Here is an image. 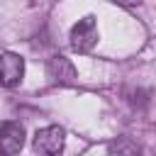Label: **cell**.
<instances>
[{
    "instance_id": "6da1fadb",
    "label": "cell",
    "mask_w": 156,
    "mask_h": 156,
    "mask_svg": "<svg viewBox=\"0 0 156 156\" xmlns=\"http://www.w3.org/2000/svg\"><path fill=\"white\" fill-rule=\"evenodd\" d=\"M95 44H98V22H95L93 15H88V17L78 20L73 24V29H71V46H73V51L85 54Z\"/></svg>"
},
{
    "instance_id": "7a4b0ae2",
    "label": "cell",
    "mask_w": 156,
    "mask_h": 156,
    "mask_svg": "<svg viewBox=\"0 0 156 156\" xmlns=\"http://www.w3.org/2000/svg\"><path fill=\"white\" fill-rule=\"evenodd\" d=\"M63 144H66V132L58 124L41 127L34 134V149L41 151V154H61L63 151Z\"/></svg>"
},
{
    "instance_id": "3957f363",
    "label": "cell",
    "mask_w": 156,
    "mask_h": 156,
    "mask_svg": "<svg viewBox=\"0 0 156 156\" xmlns=\"http://www.w3.org/2000/svg\"><path fill=\"white\" fill-rule=\"evenodd\" d=\"M22 78H24V58L12 51L0 54V85L15 88L22 83Z\"/></svg>"
},
{
    "instance_id": "277c9868",
    "label": "cell",
    "mask_w": 156,
    "mask_h": 156,
    "mask_svg": "<svg viewBox=\"0 0 156 156\" xmlns=\"http://www.w3.org/2000/svg\"><path fill=\"white\" fill-rule=\"evenodd\" d=\"M24 127L20 122H2L0 124V154L5 156H12V154H20L22 146H24Z\"/></svg>"
},
{
    "instance_id": "5b68a950",
    "label": "cell",
    "mask_w": 156,
    "mask_h": 156,
    "mask_svg": "<svg viewBox=\"0 0 156 156\" xmlns=\"http://www.w3.org/2000/svg\"><path fill=\"white\" fill-rule=\"evenodd\" d=\"M46 73H49V78L54 83H61V85L76 80V66L61 54H56V56H51L46 61Z\"/></svg>"
},
{
    "instance_id": "8992f818",
    "label": "cell",
    "mask_w": 156,
    "mask_h": 156,
    "mask_svg": "<svg viewBox=\"0 0 156 156\" xmlns=\"http://www.w3.org/2000/svg\"><path fill=\"white\" fill-rule=\"evenodd\" d=\"M110 151H127V154H136L139 149H136L134 144H127V141H119V144H112V146H110Z\"/></svg>"
},
{
    "instance_id": "52a82bcc",
    "label": "cell",
    "mask_w": 156,
    "mask_h": 156,
    "mask_svg": "<svg viewBox=\"0 0 156 156\" xmlns=\"http://www.w3.org/2000/svg\"><path fill=\"white\" fill-rule=\"evenodd\" d=\"M117 5H124V7H134V5H139L141 0H115Z\"/></svg>"
}]
</instances>
